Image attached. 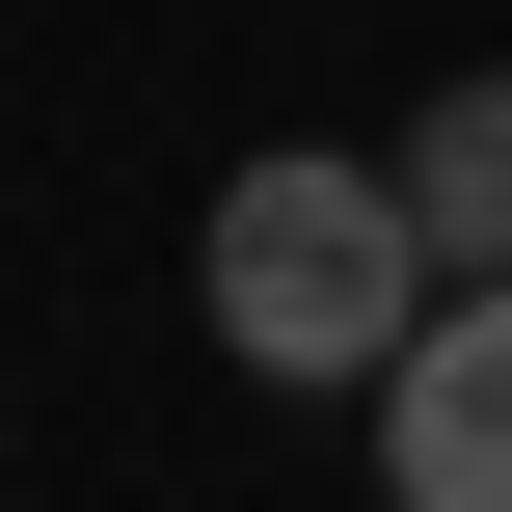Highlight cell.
Instances as JSON below:
<instances>
[{
	"label": "cell",
	"mask_w": 512,
	"mask_h": 512,
	"mask_svg": "<svg viewBox=\"0 0 512 512\" xmlns=\"http://www.w3.org/2000/svg\"><path fill=\"white\" fill-rule=\"evenodd\" d=\"M405 216H432V270H459V297H512V81H432Z\"/></svg>",
	"instance_id": "3957f363"
},
{
	"label": "cell",
	"mask_w": 512,
	"mask_h": 512,
	"mask_svg": "<svg viewBox=\"0 0 512 512\" xmlns=\"http://www.w3.org/2000/svg\"><path fill=\"white\" fill-rule=\"evenodd\" d=\"M378 486L405 512H512V297H432V351L378 378Z\"/></svg>",
	"instance_id": "7a4b0ae2"
},
{
	"label": "cell",
	"mask_w": 512,
	"mask_h": 512,
	"mask_svg": "<svg viewBox=\"0 0 512 512\" xmlns=\"http://www.w3.org/2000/svg\"><path fill=\"white\" fill-rule=\"evenodd\" d=\"M189 297H216V351L243 378H297V405H378L405 351H432V216H405V162H216V243H189Z\"/></svg>",
	"instance_id": "6da1fadb"
}]
</instances>
